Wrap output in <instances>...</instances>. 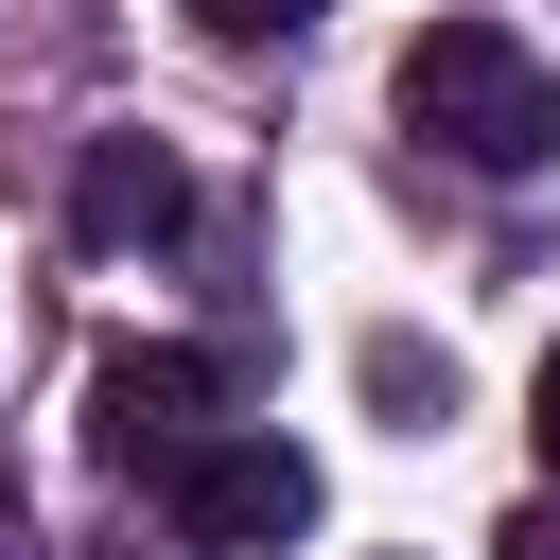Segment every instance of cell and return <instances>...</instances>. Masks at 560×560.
<instances>
[{"mask_svg": "<svg viewBox=\"0 0 560 560\" xmlns=\"http://www.w3.org/2000/svg\"><path fill=\"white\" fill-rule=\"evenodd\" d=\"M490 560H560V508H508V542Z\"/></svg>", "mask_w": 560, "mask_h": 560, "instance_id": "obj_8", "label": "cell"}, {"mask_svg": "<svg viewBox=\"0 0 560 560\" xmlns=\"http://www.w3.org/2000/svg\"><path fill=\"white\" fill-rule=\"evenodd\" d=\"M525 438H542V472H560V350L525 368Z\"/></svg>", "mask_w": 560, "mask_h": 560, "instance_id": "obj_7", "label": "cell"}, {"mask_svg": "<svg viewBox=\"0 0 560 560\" xmlns=\"http://www.w3.org/2000/svg\"><path fill=\"white\" fill-rule=\"evenodd\" d=\"M385 105H402V140H438L455 175H542V158H560V70H542L508 18H420Z\"/></svg>", "mask_w": 560, "mask_h": 560, "instance_id": "obj_1", "label": "cell"}, {"mask_svg": "<svg viewBox=\"0 0 560 560\" xmlns=\"http://www.w3.org/2000/svg\"><path fill=\"white\" fill-rule=\"evenodd\" d=\"M175 18H192V35H228V52H262V35H315L332 0H175Z\"/></svg>", "mask_w": 560, "mask_h": 560, "instance_id": "obj_6", "label": "cell"}, {"mask_svg": "<svg viewBox=\"0 0 560 560\" xmlns=\"http://www.w3.org/2000/svg\"><path fill=\"white\" fill-rule=\"evenodd\" d=\"M192 438H228V368H210V350H105V368H88V455H105V472L158 490Z\"/></svg>", "mask_w": 560, "mask_h": 560, "instance_id": "obj_3", "label": "cell"}, {"mask_svg": "<svg viewBox=\"0 0 560 560\" xmlns=\"http://www.w3.org/2000/svg\"><path fill=\"white\" fill-rule=\"evenodd\" d=\"M158 508H175L210 560H280V542L315 525V455H298L280 420H228V438H192V455L158 472Z\"/></svg>", "mask_w": 560, "mask_h": 560, "instance_id": "obj_2", "label": "cell"}, {"mask_svg": "<svg viewBox=\"0 0 560 560\" xmlns=\"http://www.w3.org/2000/svg\"><path fill=\"white\" fill-rule=\"evenodd\" d=\"M70 228H88V245H175V228H192V158L140 140V122L88 140V158H70Z\"/></svg>", "mask_w": 560, "mask_h": 560, "instance_id": "obj_4", "label": "cell"}, {"mask_svg": "<svg viewBox=\"0 0 560 560\" xmlns=\"http://www.w3.org/2000/svg\"><path fill=\"white\" fill-rule=\"evenodd\" d=\"M18 542H35V508H18V472H0V560H18Z\"/></svg>", "mask_w": 560, "mask_h": 560, "instance_id": "obj_9", "label": "cell"}, {"mask_svg": "<svg viewBox=\"0 0 560 560\" xmlns=\"http://www.w3.org/2000/svg\"><path fill=\"white\" fill-rule=\"evenodd\" d=\"M368 402H385V420L420 438V420L455 402V350H420V332H368Z\"/></svg>", "mask_w": 560, "mask_h": 560, "instance_id": "obj_5", "label": "cell"}]
</instances>
